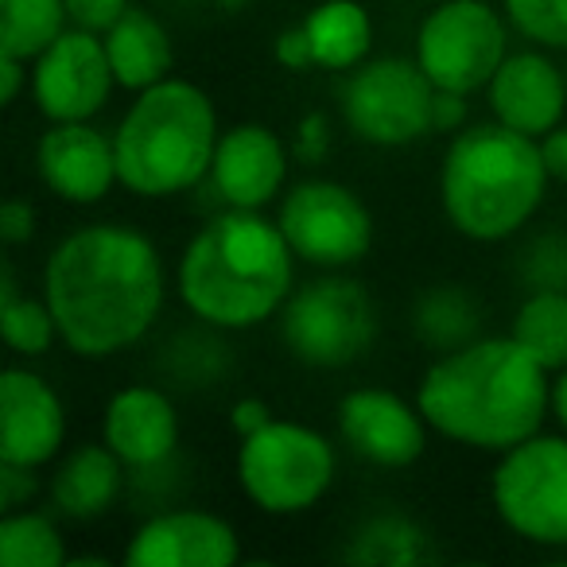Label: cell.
<instances>
[{
  "instance_id": "obj_5",
  "label": "cell",
  "mask_w": 567,
  "mask_h": 567,
  "mask_svg": "<svg viewBox=\"0 0 567 567\" xmlns=\"http://www.w3.org/2000/svg\"><path fill=\"white\" fill-rule=\"evenodd\" d=\"M218 110L187 79L141 90L113 128L121 187L136 198H175L206 183L218 148Z\"/></svg>"
},
{
  "instance_id": "obj_7",
  "label": "cell",
  "mask_w": 567,
  "mask_h": 567,
  "mask_svg": "<svg viewBox=\"0 0 567 567\" xmlns=\"http://www.w3.org/2000/svg\"><path fill=\"white\" fill-rule=\"evenodd\" d=\"M381 331L370 288L347 272H319L280 308L284 350L308 370H347L373 350Z\"/></svg>"
},
{
  "instance_id": "obj_20",
  "label": "cell",
  "mask_w": 567,
  "mask_h": 567,
  "mask_svg": "<svg viewBox=\"0 0 567 567\" xmlns=\"http://www.w3.org/2000/svg\"><path fill=\"white\" fill-rule=\"evenodd\" d=\"M128 466L117 458V451L105 440L74 443L71 451L51 463L48 474V505L51 513H59L63 520H102L117 509V502L128 489Z\"/></svg>"
},
{
  "instance_id": "obj_29",
  "label": "cell",
  "mask_w": 567,
  "mask_h": 567,
  "mask_svg": "<svg viewBox=\"0 0 567 567\" xmlns=\"http://www.w3.org/2000/svg\"><path fill=\"white\" fill-rule=\"evenodd\" d=\"M226 334V331H221ZM221 334H179V339L167 347L164 373L172 378V385L179 389H206L218 385L229 370V350L221 342Z\"/></svg>"
},
{
  "instance_id": "obj_27",
  "label": "cell",
  "mask_w": 567,
  "mask_h": 567,
  "mask_svg": "<svg viewBox=\"0 0 567 567\" xmlns=\"http://www.w3.org/2000/svg\"><path fill=\"white\" fill-rule=\"evenodd\" d=\"M59 513L12 509L0 517V564L4 567H63L71 548L59 528Z\"/></svg>"
},
{
  "instance_id": "obj_39",
  "label": "cell",
  "mask_w": 567,
  "mask_h": 567,
  "mask_svg": "<svg viewBox=\"0 0 567 567\" xmlns=\"http://www.w3.org/2000/svg\"><path fill=\"white\" fill-rule=\"evenodd\" d=\"M466 94H451V90H440L435 94V133H451L466 128Z\"/></svg>"
},
{
  "instance_id": "obj_32",
  "label": "cell",
  "mask_w": 567,
  "mask_h": 567,
  "mask_svg": "<svg viewBox=\"0 0 567 567\" xmlns=\"http://www.w3.org/2000/svg\"><path fill=\"white\" fill-rule=\"evenodd\" d=\"M334 148V128L323 113H308V117L296 125V136H292V159L296 164H308V167H319L327 164Z\"/></svg>"
},
{
  "instance_id": "obj_12",
  "label": "cell",
  "mask_w": 567,
  "mask_h": 567,
  "mask_svg": "<svg viewBox=\"0 0 567 567\" xmlns=\"http://www.w3.org/2000/svg\"><path fill=\"white\" fill-rule=\"evenodd\" d=\"M28 90H32L35 110L48 117V125L94 121L117 90L102 35L71 24L51 48H43L32 59V86Z\"/></svg>"
},
{
  "instance_id": "obj_26",
  "label": "cell",
  "mask_w": 567,
  "mask_h": 567,
  "mask_svg": "<svg viewBox=\"0 0 567 567\" xmlns=\"http://www.w3.org/2000/svg\"><path fill=\"white\" fill-rule=\"evenodd\" d=\"M0 331L17 358H43L55 350V342H63L51 303L43 296L20 292L12 260H4V272H0Z\"/></svg>"
},
{
  "instance_id": "obj_22",
  "label": "cell",
  "mask_w": 567,
  "mask_h": 567,
  "mask_svg": "<svg viewBox=\"0 0 567 567\" xmlns=\"http://www.w3.org/2000/svg\"><path fill=\"white\" fill-rule=\"evenodd\" d=\"M319 71L350 74L373 55V17L362 0H319L300 20Z\"/></svg>"
},
{
  "instance_id": "obj_1",
  "label": "cell",
  "mask_w": 567,
  "mask_h": 567,
  "mask_svg": "<svg viewBox=\"0 0 567 567\" xmlns=\"http://www.w3.org/2000/svg\"><path fill=\"white\" fill-rule=\"evenodd\" d=\"M43 300L74 358L105 362L141 347L167 300L156 241L136 226H79L43 260Z\"/></svg>"
},
{
  "instance_id": "obj_3",
  "label": "cell",
  "mask_w": 567,
  "mask_h": 567,
  "mask_svg": "<svg viewBox=\"0 0 567 567\" xmlns=\"http://www.w3.org/2000/svg\"><path fill=\"white\" fill-rule=\"evenodd\" d=\"M296 288V252L265 210L221 206L175 265L183 308L214 331H252L280 316Z\"/></svg>"
},
{
  "instance_id": "obj_34",
  "label": "cell",
  "mask_w": 567,
  "mask_h": 567,
  "mask_svg": "<svg viewBox=\"0 0 567 567\" xmlns=\"http://www.w3.org/2000/svg\"><path fill=\"white\" fill-rule=\"evenodd\" d=\"M35 494H40V471L35 466L0 463V509H28Z\"/></svg>"
},
{
  "instance_id": "obj_2",
  "label": "cell",
  "mask_w": 567,
  "mask_h": 567,
  "mask_svg": "<svg viewBox=\"0 0 567 567\" xmlns=\"http://www.w3.org/2000/svg\"><path fill=\"white\" fill-rule=\"evenodd\" d=\"M416 404L435 435L502 455L551 416V373L513 334H482L432 358Z\"/></svg>"
},
{
  "instance_id": "obj_8",
  "label": "cell",
  "mask_w": 567,
  "mask_h": 567,
  "mask_svg": "<svg viewBox=\"0 0 567 567\" xmlns=\"http://www.w3.org/2000/svg\"><path fill=\"white\" fill-rule=\"evenodd\" d=\"M435 94L416 59L370 55L342 82V125L370 148H409L435 133Z\"/></svg>"
},
{
  "instance_id": "obj_15",
  "label": "cell",
  "mask_w": 567,
  "mask_h": 567,
  "mask_svg": "<svg viewBox=\"0 0 567 567\" xmlns=\"http://www.w3.org/2000/svg\"><path fill=\"white\" fill-rule=\"evenodd\" d=\"M241 536L226 517L195 505L152 509L125 548L128 567H234Z\"/></svg>"
},
{
  "instance_id": "obj_14",
  "label": "cell",
  "mask_w": 567,
  "mask_h": 567,
  "mask_svg": "<svg viewBox=\"0 0 567 567\" xmlns=\"http://www.w3.org/2000/svg\"><path fill=\"white\" fill-rule=\"evenodd\" d=\"M288 167H292V148L280 141V133L260 121H241L221 128L206 187L221 206L265 210L288 190Z\"/></svg>"
},
{
  "instance_id": "obj_16",
  "label": "cell",
  "mask_w": 567,
  "mask_h": 567,
  "mask_svg": "<svg viewBox=\"0 0 567 567\" xmlns=\"http://www.w3.org/2000/svg\"><path fill=\"white\" fill-rule=\"evenodd\" d=\"M66 443V404L43 373L9 365L0 373V463L51 466Z\"/></svg>"
},
{
  "instance_id": "obj_17",
  "label": "cell",
  "mask_w": 567,
  "mask_h": 567,
  "mask_svg": "<svg viewBox=\"0 0 567 567\" xmlns=\"http://www.w3.org/2000/svg\"><path fill=\"white\" fill-rule=\"evenodd\" d=\"M35 172L43 187L71 206H97L121 187L113 133L94 121H55L35 144Z\"/></svg>"
},
{
  "instance_id": "obj_40",
  "label": "cell",
  "mask_w": 567,
  "mask_h": 567,
  "mask_svg": "<svg viewBox=\"0 0 567 567\" xmlns=\"http://www.w3.org/2000/svg\"><path fill=\"white\" fill-rule=\"evenodd\" d=\"M540 152L551 183H567V125H556L548 136H540Z\"/></svg>"
},
{
  "instance_id": "obj_31",
  "label": "cell",
  "mask_w": 567,
  "mask_h": 567,
  "mask_svg": "<svg viewBox=\"0 0 567 567\" xmlns=\"http://www.w3.org/2000/svg\"><path fill=\"white\" fill-rule=\"evenodd\" d=\"M517 272L528 284V292H536V288H567V237H533L525 245V252H520Z\"/></svg>"
},
{
  "instance_id": "obj_21",
  "label": "cell",
  "mask_w": 567,
  "mask_h": 567,
  "mask_svg": "<svg viewBox=\"0 0 567 567\" xmlns=\"http://www.w3.org/2000/svg\"><path fill=\"white\" fill-rule=\"evenodd\" d=\"M102 43H105V55H110L117 90L141 94V90L172 79V66H175L172 35H167V28L148 9H128L102 35Z\"/></svg>"
},
{
  "instance_id": "obj_18",
  "label": "cell",
  "mask_w": 567,
  "mask_h": 567,
  "mask_svg": "<svg viewBox=\"0 0 567 567\" xmlns=\"http://www.w3.org/2000/svg\"><path fill=\"white\" fill-rule=\"evenodd\" d=\"M486 105L494 121L540 141L567 117V71L551 59V51L533 43L525 51H509L489 79Z\"/></svg>"
},
{
  "instance_id": "obj_42",
  "label": "cell",
  "mask_w": 567,
  "mask_h": 567,
  "mask_svg": "<svg viewBox=\"0 0 567 567\" xmlns=\"http://www.w3.org/2000/svg\"><path fill=\"white\" fill-rule=\"evenodd\" d=\"M564 71H567V63H564Z\"/></svg>"
},
{
  "instance_id": "obj_28",
  "label": "cell",
  "mask_w": 567,
  "mask_h": 567,
  "mask_svg": "<svg viewBox=\"0 0 567 567\" xmlns=\"http://www.w3.org/2000/svg\"><path fill=\"white\" fill-rule=\"evenodd\" d=\"M66 28V0H0V55L32 63Z\"/></svg>"
},
{
  "instance_id": "obj_36",
  "label": "cell",
  "mask_w": 567,
  "mask_h": 567,
  "mask_svg": "<svg viewBox=\"0 0 567 567\" xmlns=\"http://www.w3.org/2000/svg\"><path fill=\"white\" fill-rule=\"evenodd\" d=\"M35 237V206L28 198H9L0 206V241L9 249H20Z\"/></svg>"
},
{
  "instance_id": "obj_4",
  "label": "cell",
  "mask_w": 567,
  "mask_h": 567,
  "mask_svg": "<svg viewBox=\"0 0 567 567\" xmlns=\"http://www.w3.org/2000/svg\"><path fill=\"white\" fill-rule=\"evenodd\" d=\"M548 183L540 141L502 121L466 125L451 136L440 164L443 218L466 241H509L536 218Z\"/></svg>"
},
{
  "instance_id": "obj_6",
  "label": "cell",
  "mask_w": 567,
  "mask_h": 567,
  "mask_svg": "<svg viewBox=\"0 0 567 567\" xmlns=\"http://www.w3.org/2000/svg\"><path fill=\"white\" fill-rule=\"evenodd\" d=\"M234 474L241 494L268 517H300L316 509L334 486L339 455L323 432L280 420L265 424L260 432L237 443Z\"/></svg>"
},
{
  "instance_id": "obj_23",
  "label": "cell",
  "mask_w": 567,
  "mask_h": 567,
  "mask_svg": "<svg viewBox=\"0 0 567 567\" xmlns=\"http://www.w3.org/2000/svg\"><path fill=\"white\" fill-rule=\"evenodd\" d=\"M482 323H486L482 300L463 284H435L412 303V334L432 354H447L482 339Z\"/></svg>"
},
{
  "instance_id": "obj_24",
  "label": "cell",
  "mask_w": 567,
  "mask_h": 567,
  "mask_svg": "<svg viewBox=\"0 0 567 567\" xmlns=\"http://www.w3.org/2000/svg\"><path fill=\"white\" fill-rule=\"evenodd\" d=\"M342 556L362 567H412L432 559L435 548L420 520L404 517V513H373L350 533Z\"/></svg>"
},
{
  "instance_id": "obj_38",
  "label": "cell",
  "mask_w": 567,
  "mask_h": 567,
  "mask_svg": "<svg viewBox=\"0 0 567 567\" xmlns=\"http://www.w3.org/2000/svg\"><path fill=\"white\" fill-rule=\"evenodd\" d=\"M272 409H268L265 401H257V396H241V401L234 404V412H229V424H234L237 440H245V435L260 432L265 424H272Z\"/></svg>"
},
{
  "instance_id": "obj_37",
  "label": "cell",
  "mask_w": 567,
  "mask_h": 567,
  "mask_svg": "<svg viewBox=\"0 0 567 567\" xmlns=\"http://www.w3.org/2000/svg\"><path fill=\"white\" fill-rule=\"evenodd\" d=\"M24 86H32V63H24L17 55H0V105L4 110L17 105Z\"/></svg>"
},
{
  "instance_id": "obj_41",
  "label": "cell",
  "mask_w": 567,
  "mask_h": 567,
  "mask_svg": "<svg viewBox=\"0 0 567 567\" xmlns=\"http://www.w3.org/2000/svg\"><path fill=\"white\" fill-rule=\"evenodd\" d=\"M551 416H556L559 432H567V370L551 373Z\"/></svg>"
},
{
  "instance_id": "obj_9",
  "label": "cell",
  "mask_w": 567,
  "mask_h": 567,
  "mask_svg": "<svg viewBox=\"0 0 567 567\" xmlns=\"http://www.w3.org/2000/svg\"><path fill=\"white\" fill-rule=\"evenodd\" d=\"M497 520L536 548H567V432L528 435L489 474Z\"/></svg>"
},
{
  "instance_id": "obj_10",
  "label": "cell",
  "mask_w": 567,
  "mask_h": 567,
  "mask_svg": "<svg viewBox=\"0 0 567 567\" xmlns=\"http://www.w3.org/2000/svg\"><path fill=\"white\" fill-rule=\"evenodd\" d=\"M509 20L489 0H440L416 28L412 59L435 90L486 94L509 55Z\"/></svg>"
},
{
  "instance_id": "obj_11",
  "label": "cell",
  "mask_w": 567,
  "mask_h": 567,
  "mask_svg": "<svg viewBox=\"0 0 567 567\" xmlns=\"http://www.w3.org/2000/svg\"><path fill=\"white\" fill-rule=\"evenodd\" d=\"M280 234L296 260L319 272H347L373 249V214L354 187L339 179H300L280 195Z\"/></svg>"
},
{
  "instance_id": "obj_25",
  "label": "cell",
  "mask_w": 567,
  "mask_h": 567,
  "mask_svg": "<svg viewBox=\"0 0 567 567\" xmlns=\"http://www.w3.org/2000/svg\"><path fill=\"white\" fill-rule=\"evenodd\" d=\"M509 334L548 373L567 370V288H536L513 311Z\"/></svg>"
},
{
  "instance_id": "obj_33",
  "label": "cell",
  "mask_w": 567,
  "mask_h": 567,
  "mask_svg": "<svg viewBox=\"0 0 567 567\" xmlns=\"http://www.w3.org/2000/svg\"><path fill=\"white\" fill-rule=\"evenodd\" d=\"M133 9V0H66V17L74 28L105 35L125 12Z\"/></svg>"
},
{
  "instance_id": "obj_35",
  "label": "cell",
  "mask_w": 567,
  "mask_h": 567,
  "mask_svg": "<svg viewBox=\"0 0 567 567\" xmlns=\"http://www.w3.org/2000/svg\"><path fill=\"white\" fill-rule=\"evenodd\" d=\"M272 59L284 66V71H292V74H303V71L316 66V51H311V40H308V32H303V24L284 28V32L276 35Z\"/></svg>"
},
{
  "instance_id": "obj_13",
  "label": "cell",
  "mask_w": 567,
  "mask_h": 567,
  "mask_svg": "<svg viewBox=\"0 0 567 567\" xmlns=\"http://www.w3.org/2000/svg\"><path fill=\"white\" fill-rule=\"evenodd\" d=\"M334 424L350 455L381 471L412 466L427 451V435H432V424L416 401H404L401 393L381 385L350 389L334 409Z\"/></svg>"
},
{
  "instance_id": "obj_30",
  "label": "cell",
  "mask_w": 567,
  "mask_h": 567,
  "mask_svg": "<svg viewBox=\"0 0 567 567\" xmlns=\"http://www.w3.org/2000/svg\"><path fill=\"white\" fill-rule=\"evenodd\" d=\"M509 28L551 55H567V0H502Z\"/></svg>"
},
{
  "instance_id": "obj_19",
  "label": "cell",
  "mask_w": 567,
  "mask_h": 567,
  "mask_svg": "<svg viewBox=\"0 0 567 567\" xmlns=\"http://www.w3.org/2000/svg\"><path fill=\"white\" fill-rule=\"evenodd\" d=\"M102 440L128 471H148L179 455V409L159 385H125L105 404Z\"/></svg>"
}]
</instances>
